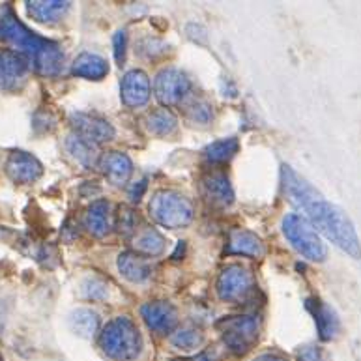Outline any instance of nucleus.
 <instances>
[{
  "label": "nucleus",
  "mask_w": 361,
  "mask_h": 361,
  "mask_svg": "<svg viewBox=\"0 0 361 361\" xmlns=\"http://www.w3.org/2000/svg\"><path fill=\"white\" fill-rule=\"evenodd\" d=\"M283 188L288 199L302 208L309 217V223L322 232L329 242H334L339 249L348 253L352 259H361V242L352 221L346 214L335 204L328 202L317 189L311 188L305 180L292 171L288 165H283Z\"/></svg>",
  "instance_id": "1"
},
{
  "label": "nucleus",
  "mask_w": 361,
  "mask_h": 361,
  "mask_svg": "<svg viewBox=\"0 0 361 361\" xmlns=\"http://www.w3.org/2000/svg\"><path fill=\"white\" fill-rule=\"evenodd\" d=\"M0 39H4L25 54L39 75L56 77L64 70V53L59 44L30 32L17 16L6 6L0 13Z\"/></svg>",
  "instance_id": "2"
},
{
  "label": "nucleus",
  "mask_w": 361,
  "mask_h": 361,
  "mask_svg": "<svg viewBox=\"0 0 361 361\" xmlns=\"http://www.w3.org/2000/svg\"><path fill=\"white\" fill-rule=\"evenodd\" d=\"M99 345L111 360H135L142 348V339L137 326L128 317H116L103 328Z\"/></svg>",
  "instance_id": "3"
},
{
  "label": "nucleus",
  "mask_w": 361,
  "mask_h": 361,
  "mask_svg": "<svg viewBox=\"0 0 361 361\" xmlns=\"http://www.w3.org/2000/svg\"><path fill=\"white\" fill-rule=\"evenodd\" d=\"M150 216L157 225L176 231L193 221L195 210L188 197L171 189H161L152 197Z\"/></svg>",
  "instance_id": "4"
},
{
  "label": "nucleus",
  "mask_w": 361,
  "mask_h": 361,
  "mask_svg": "<svg viewBox=\"0 0 361 361\" xmlns=\"http://www.w3.org/2000/svg\"><path fill=\"white\" fill-rule=\"evenodd\" d=\"M283 234L292 243V247L300 255H303L305 259L322 262L328 257V249L318 236L317 228L309 223L307 217L300 216V214H288L283 219Z\"/></svg>",
  "instance_id": "5"
},
{
  "label": "nucleus",
  "mask_w": 361,
  "mask_h": 361,
  "mask_svg": "<svg viewBox=\"0 0 361 361\" xmlns=\"http://www.w3.org/2000/svg\"><path fill=\"white\" fill-rule=\"evenodd\" d=\"M216 328L221 331L226 350L243 356L259 339L260 326L255 317H226L216 324Z\"/></svg>",
  "instance_id": "6"
},
{
  "label": "nucleus",
  "mask_w": 361,
  "mask_h": 361,
  "mask_svg": "<svg viewBox=\"0 0 361 361\" xmlns=\"http://www.w3.org/2000/svg\"><path fill=\"white\" fill-rule=\"evenodd\" d=\"M253 285V275L247 268L240 264L226 266L217 279V296L221 298L223 302L238 303L251 294Z\"/></svg>",
  "instance_id": "7"
},
{
  "label": "nucleus",
  "mask_w": 361,
  "mask_h": 361,
  "mask_svg": "<svg viewBox=\"0 0 361 361\" xmlns=\"http://www.w3.org/2000/svg\"><path fill=\"white\" fill-rule=\"evenodd\" d=\"M191 92V82L180 70L167 68L157 73L156 81H154V94H156L157 102L163 103L165 107H173L180 105L189 97Z\"/></svg>",
  "instance_id": "8"
},
{
  "label": "nucleus",
  "mask_w": 361,
  "mask_h": 361,
  "mask_svg": "<svg viewBox=\"0 0 361 361\" xmlns=\"http://www.w3.org/2000/svg\"><path fill=\"white\" fill-rule=\"evenodd\" d=\"M30 62L25 54L4 49L0 51V90L16 92L27 81Z\"/></svg>",
  "instance_id": "9"
},
{
  "label": "nucleus",
  "mask_w": 361,
  "mask_h": 361,
  "mask_svg": "<svg viewBox=\"0 0 361 361\" xmlns=\"http://www.w3.org/2000/svg\"><path fill=\"white\" fill-rule=\"evenodd\" d=\"M71 126L79 137L90 140L94 145L114 139V128L107 120L99 118L96 114L73 113L71 114Z\"/></svg>",
  "instance_id": "10"
},
{
  "label": "nucleus",
  "mask_w": 361,
  "mask_h": 361,
  "mask_svg": "<svg viewBox=\"0 0 361 361\" xmlns=\"http://www.w3.org/2000/svg\"><path fill=\"white\" fill-rule=\"evenodd\" d=\"M6 173L16 183H32L44 174V165L27 152H11L6 161Z\"/></svg>",
  "instance_id": "11"
},
{
  "label": "nucleus",
  "mask_w": 361,
  "mask_h": 361,
  "mask_svg": "<svg viewBox=\"0 0 361 361\" xmlns=\"http://www.w3.org/2000/svg\"><path fill=\"white\" fill-rule=\"evenodd\" d=\"M120 96L128 107H142L150 99V79L142 70L128 71L120 85Z\"/></svg>",
  "instance_id": "12"
},
{
  "label": "nucleus",
  "mask_w": 361,
  "mask_h": 361,
  "mask_svg": "<svg viewBox=\"0 0 361 361\" xmlns=\"http://www.w3.org/2000/svg\"><path fill=\"white\" fill-rule=\"evenodd\" d=\"M140 314L145 318L146 326L156 334H169V331H173L176 322H178L176 309L167 302L146 303L140 309Z\"/></svg>",
  "instance_id": "13"
},
{
  "label": "nucleus",
  "mask_w": 361,
  "mask_h": 361,
  "mask_svg": "<svg viewBox=\"0 0 361 361\" xmlns=\"http://www.w3.org/2000/svg\"><path fill=\"white\" fill-rule=\"evenodd\" d=\"M226 253L242 255V257H253L260 259L264 255V243L257 234L242 228H234L228 234V243H226Z\"/></svg>",
  "instance_id": "14"
},
{
  "label": "nucleus",
  "mask_w": 361,
  "mask_h": 361,
  "mask_svg": "<svg viewBox=\"0 0 361 361\" xmlns=\"http://www.w3.org/2000/svg\"><path fill=\"white\" fill-rule=\"evenodd\" d=\"M102 171L113 185H124L133 174V163L122 152H109L102 159Z\"/></svg>",
  "instance_id": "15"
},
{
  "label": "nucleus",
  "mask_w": 361,
  "mask_h": 361,
  "mask_svg": "<svg viewBox=\"0 0 361 361\" xmlns=\"http://www.w3.org/2000/svg\"><path fill=\"white\" fill-rule=\"evenodd\" d=\"M307 309L313 313L320 339L331 341L335 335L339 334V318H337L334 309L328 307L326 303H322L317 298H309Z\"/></svg>",
  "instance_id": "16"
},
{
  "label": "nucleus",
  "mask_w": 361,
  "mask_h": 361,
  "mask_svg": "<svg viewBox=\"0 0 361 361\" xmlns=\"http://www.w3.org/2000/svg\"><path fill=\"white\" fill-rule=\"evenodd\" d=\"M118 270L131 283H142L152 275V262L148 257L126 251L118 257Z\"/></svg>",
  "instance_id": "17"
},
{
  "label": "nucleus",
  "mask_w": 361,
  "mask_h": 361,
  "mask_svg": "<svg viewBox=\"0 0 361 361\" xmlns=\"http://www.w3.org/2000/svg\"><path fill=\"white\" fill-rule=\"evenodd\" d=\"M206 197L217 206H231L234 202V189L231 185V180L223 173H212L202 180Z\"/></svg>",
  "instance_id": "18"
},
{
  "label": "nucleus",
  "mask_w": 361,
  "mask_h": 361,
  "mask_svg": "<svg viewBox=\"0 0 361 361\" xmlns=\"http://www.w3.org/2000/svg\"><path fill=\"white\" fill-rule=\"evenodd\" d=\"M71 73L82 79H90V81H99L109 73L107 60L99 56V54L82 53L79 54L71 66Z\"/></svg>",
  "instance_id": "19"
},
{
  "label": "nucleus",
  "mask_w": 361,
  "mask_h": 361,
  "mask_svg": "<svg viewBox=\"0 0 361 361\" xmlns=\"http://www.w3.org/2000/svg\"><path fill=\"white\" fill-rule=\"evenodd\" d=\"M28 16L38 23H54L70 10V2L62 0H34L27 2Z\"/></svg>",
  "instance_id": "20"
},
{
  "label": "nucleus",
  "mask_w": 361,
  "mask_h": 361,
  "mask_svg": "<svg viewBox=\"0 0 361 361\" xmlns=\"http://www.w3.org/2000/svg\"><path fill=\"white\" fill-rule=\"evenodd\" d=\"M109 219H111V204L107 200H96L87 210L85 225L92 236L102 238L109 232V226H111Z\"/></svg>",
  "instance_id": "21"
},
{
  "label": "nucleus",
  "mask_w": 361,
  "mask_h": 361,
  "mask_svg": "<svg viewBox=\"0 0 361 361\" xmlns=\"http://www.w3.org/2000/svg\"><path fill=\"white\" fill-rule=\"evenodd\" d=\"M66 150L70 152L73 159L77 163H81L85 169H92L97 163V145L90 142V140L82 139L77 133L70 135L66 139Z\"/></svg>",
  "instance_id": "22"
},
{
  "label": "nucleus",
  "mask_w": 361,
  "mask_h": 361,
  "mask_svg": "<svg viewBox=\"0 0 361 361\" xmlns=\"http://www.w3.org/2000/svg\"><path fill=\"white\" fill-rule=\"evenodd\" d=\"M176 128H178V118L167 107L156 109V111H152L146 116V130L157 137L173 135Z\"/></svg>",
  "instance_id": "23"
},
{
  "label": "nucleus",
  "mask_w": 361,
  "mask_h": 361,
  "mask_svg": "<svg viewBox=\"0 0 361 361\" xmlns=\"http://www.w3.org/2000/svg\"><path fill=\"white\" fill-rule=\"evenodd\" d=\"M70 326L79 337L92 339L99 329V314L92 309H77L71 313Z\"/></svg>",
  "instance_id": "24"
},
{
  "label": "nucleus",
  "mask_w": 361,
  "mask_h": 361,
  "mask_svg": "<svg viewBox=\"0 0 361 361\" xmlns=\"http://www.w3.org/2000/svg\"><path fill=\"white\" fill-rule=\"evenodd\" d=\"M133 247L142 257H157L165 249V238L156 228H145L135 236Z\"/></svg>",
  "instance_id": "25"
},
{
  "label": "nucleus",
  "mask_w": 361,
  "mask_h": 361,
  "mask_svg": "<svg viewBox=\"0 0 361 361\" xmlns=\"http://www.w3.org/2000/svg\"><path fill=\"white\" fill-rule=\"evenodd\" d=\"M238 148H240L238 140L234 139V137H228V139H221L216 140V142H212V145L206 148L204 154L212 163H223L228 161V159L236 154Z\"/></svg>",
  "instance_id": "26"
},
{
  "label": "nucleus",
  "mask_w": 361,
  "mask_h": 361,
  "mask_svg": "<svg viewBox=\"0 0 361 361\" xmlns=\"http://www.w3.org/2000/svg\"><path fill=\"white\" fill-rule=\"evenodd\" d=\"M185 113L193 122H199V124H208L212 118H214V111H212V105L202 97H191L189 96L185 99Z\"/></svg>",
  "instance_id": "27"
},
{
  "label": "nucleus",
  "mask_w": 361,
  "mask_h": 361,
  "mask_svg": "<svg viewBox=\"0 0 361 361\" xmlns=\"http://www.w3.org/2000/svg\"><path fill=\"white\" fill-rule=\"evenodd\" d=\"M171 345H173L174 348H180V350L185 352L197 350V348L202 345V334H200L199 329L193 328L178 329V331L171 337Z\"/></svg>",
  "instance_id": "28"
},
{
  "label": "nucleus",
  "mask_w": 361,
  "mask_h": 361,
  "mask_svg": "<svg viewBox=\"0 0 361 361\" xmlns=\"http://www.w3.org/2000/svg\"><path fill=\"white\" fill-rule=\"evenodd\" d=\"M137 223H139V217H137L135 210H133V208H130V206H120L118 208L120 234H124V236H131V234H135Z\"/></svg>",
  "instance_id": "29"
},
{
  "label": "nucleus",
  "mask_w": 361,
  "mask_h": 361,
  "mask_svg": "<svg viewBox=\"0 0 361 361\" xmlns=\"http://www.w3.org/2000/svg\"><path fill=\"white\" fill-rule=\"evenodd\" d=\"M82 292H85V296L88 300H103V298L107 296V285L102 279H97V277H90V279L85 281Z\"/></svg>",
  "instance_id": "30"
},
{
  "label": "nucleus",
  "mask_w": 361,
  "mask_h": 361,
  "mask_svg": "<svg viewBox=\"0 0 361 361\" xmlns=\"http://www.w3.org/2000/svg\"><path fill=\"white\" fill-rule=\"evenodd\" d=\"M113 45H114V59H116L118 66H122L126 60V30H118V32L114 34Z\"/></svg>",
  "instance_id": "31"
},
{
  "label": "nucleus",
  "mask_w": 361,
  "mask_h": 361,
  "mask_svg": "<svg viewBox=\"0 0 361 361\" xmlns=\"http://www.w3.org/2000/svg\"><path fill=\"white\" fill-rule=\"evenodd\" d=\"M193 361H223V354L219 350V346H210L199 357H195Z\"/></svg>",
  "instance_id": "32"
},
{
  "label": "nucleus",
  "mask_w": 361,
  "mask_h": 361,
  "mask_svg": "<svg viewBox=\"0 0 361 361\" xmlns=\"http://www.w3.org/2000/svg\"><path fill=\"white\" fill-rule=\"evenodd\" d=\"M188 34L189 38L195 39V42H200V44L206 42V30L200 25H188Z\"/></svg>",
  "instance_id": "33"
},
{
  "label": "nucleus",
  "mask_w": 361,
  "mask_h": 361,
  "mask_svg": "<svg viewBox=\"0 0 361 361\" xmlns=\"http://www.w3.org/2000/svg\"><path fill=\"white\" fill-rule=\"evenodd\" d=\"M145 191H146V180H140V182L133 183V188L130 189V199L133 200V202H139V200L142 199Z\"/></svg>",
  "instance_id": "34"
},
{
  "label": "nucleus",
  "mask_w": 361,
  "mask_h": 361,
  "mask_svg": "<svg viewBox=\"0 0 361 361\" xmlns=\"http://www.w3.org/2000/svg\"><path fill=\"white\" fill-rule=\"evenodd\" d=\"M255 361H286L285 357L277 356V354H262V356H259Z\"/></svg>",
  "instance_id": "35"
},
{
  "label": "nucleus",
  "mask_w": 361,
  "mask_h": 361,
  "mask_svg": "<svg viewBox=\"0 0 361 361\" xmlns=\"http://www.w3.org/2000/svg\"><path fill=\"white\" fill-rule=\"evenodd\" d=\"M0 361H4V357H2V354H0Z\"/></svg>",
  "instance_id": "36"
}]
</instances>
